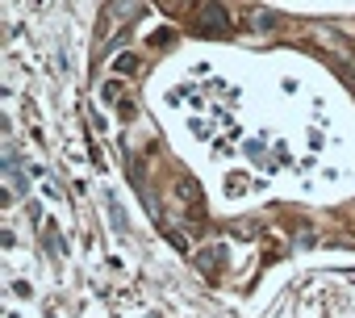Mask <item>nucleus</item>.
<instances>
[{"label":"nucleus","mask_w":355,"mask_h":318,"mask_svg":"<svg viewBox=\"0 0 355 318\" xmlns=\"http://www.w3.org/2000/svg\"><path fill=\"white\" fill-rule=\"evenodd\" d=\"M138 63H134V55H121V63H117V72H134Z\"/></svg>","instance_id":"nucleus-1"}]
</instances>
